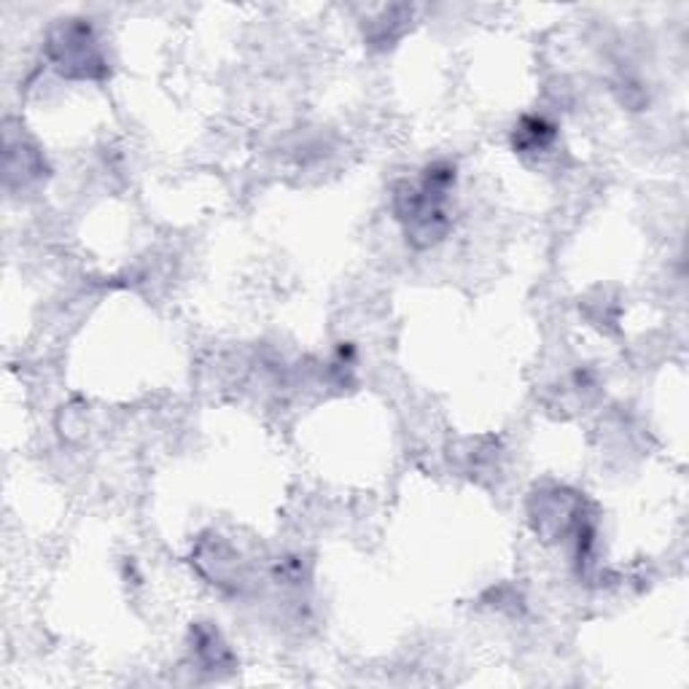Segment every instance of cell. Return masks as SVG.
Masks as SVG:
<instances>
[{
	"instance_id": "6da1fadb",
	"label": "cell",
	"mask_w": 689,
	"mask_h": 689,
	"mask_svg": "<svg viewBox=\"0 0 689 689\" xmlns=\"http://www.w3.org/2000/svg\"><path fill=\"white\" fill-rule=\"evenodd\" d=\"M552 138H555V127H552L547 119H541V116H528V119H523V124H520V130H517V146H520V149H531V151L549 146Z\"/></svg>"
}]
</instances>
